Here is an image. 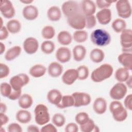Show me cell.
Masks as SVG:
<instances>
[{
  "instance_id": "cell-20",
  "label": "cell",
  "mask_w": 132,
  "mask_h": 132,
  "mask_svg": "<svg viewBox=\"0 0 132 132\" xmlns=\"http://www.w3.org/2000/svg\"><path fill=\"white\" fill-rule=\"evenodd\" d=\"M94 111L98 114H102L107 109V102L103 97H97L94 101L93 104Z\"/></svg>"
},
{
  "instance_id": "cell-37",
  "label": "cell",
  "mask_w": 132,
  "mask_h": 132,
  "mask_svg": "<svg viewBox=\"0 0 132 132\" xmlns=\"http://www.w3.org/2000/svg\"><path fill=\"white\" fill-rule=\"evenodd\" d=\"M55 35V30L54 28L50 25L44 26L41 31V35L42 37L47 40L52 39Z\"/></svg>"
},
{
  "instance_id": "cell-48",
  "label": "cell",
  "mask_w": 132,
  "mask_h": 132,
  "mask_svg": "<svg viewBox=\"0 0 132 132\" xmlns=\"http://www.w3.org/2000/svg\"><path fill=\"white\" fill-rule=\"evenodd\" d=\"M41 131L42 132H57V129L56 127L52 124H47L43 126L41 129Z\"/></svg>"
},
{
  "instance_id": "cell-9",
  "label": "cell",
  "mask_w": 132,
  "mask_h": 132,
  "mask_svg": "<svg viewBox=\"0 0 132 132\" xmlns=\"http://www.w3.org/2000/svg\"><path fill=\"white\" fill-rule=\"evenodd\" d=\"M67 22L72 28L78 30H81L86 27V19L81 13L74 14L67 18Z\"/></svg>"
},
{
  "instance_id": "cell-34",
  "label": "cell",
  "mask_w": 132,
  "mask_h": 132,
  "mask_svg": "<svg viewBox=\"0 0 132 132\" xmlns=\"http://www.w3.org/2000/svg\"><path fill=\"white\" fill-rule=\"evenodd\" d=\"M80 128L82 132H97L100 131L98 127L95 124L93 120L89 119V120L82 125H80Z\"/></svg>"
},
{
  "instance_id": "cell-3",
  "label": "cell",
  "mask_w": 132,
  "mask_h": 132,
  "mask_svg": "<svg viewBox=\"0 0 132 132\" xmlns=\"http://www.w3.org/2000/svg\"><path fill=\"white\" fill-rule=\"evenodd\" d=\"M109 110L113 119L117 122H123L127 117V111L122 104L118 101H114L109 105Z\"/></svg>"
},
{
  "instance_id": "cell-53",
  "label": "cell",
  "mask_w": 132,
  "mask_h": 132,
  "mask_svg": "<svg viewBox=\"0 0 132 132\" xmlns=\"http://www.w3.org/2000/svg\"><path fill=\"white\" fill-rule=\"evenodd\" d=\"M27 130L28 132H39L40 131L39 128L34 125H29L27 127Z\"/></svg>"
},
{
  "instance_id": "cell-25",
  "label": "cell",
  "mask_w": 132,
  "mask_h": 132,
  "mask_svg": "<svg viewBox=\"0 0 132 132\" xmlns=\"http://www.w3.org/2000/svg\"><path fill=\"white\" fill-rule=\"evenodd\" d=\"M46 71V68L42 64H37L33 65L29 69V74L35 78L43 76Z\"/></svg>"
},
{
  "instance_id": "cell-6",
  "label": "cell",
  "mask_w": 132,
  "mask_h": 132,
  "mask_svg": "<svg viewBox=\"0 0 132 132\" xmlns=\"http://www.w3.org/2000/svg\"><path fill=\"white\" fill-rule=\"evenodd\" d=\"M120 43L122 51L125 53H131L132 30L130 29H125L120 35Z\"/></svg>"
},
{
  "instance_id": "cell-27",
  "label": "cell",
  "mask_w": 132,
  "mask_h": 132,
  "mask_svg": "<svg viewBox=\"0 0 132 132\" xmlns=\"http://www.w3.org/2000/svg\"><path fill=\"white\" fill-rule=\"evenodd\" d=\"M57 40L60 44L68 45L71 43L72 41V37L69 31L63 30L59 32L57 36Z\"/></svg>"
},
{
  "instance_id": "cell-42",
  "label": "cell",
  "mask_w": 132,
  "mask_h": 132,
  "mask_svg": "<svg viewBox=\"0 0 132 132\" xmlns=\"http://www.w3.org/2000/svg\"><path fill=\"white\" fill-rule=\"evenodd\" d=\"M89 119L90 118L88 114L85 112H80L78 113L75 118L76 122L79 125H82L87 122Z\"/></svg>"
},
{
  "instance_id": "cell-57",
  "label": "cell",
  "mask_w": 132,
  "mask_h": 132,
  "mask_svg": "<svg viewBox=\"0 0 132 132\" xmlns=\"http://www.w3.org/2000/svg\"><path fill=\"white\" fill-rule=\"evenodd\" d=\"M34 1L32 0H21L20 2L22 3L23 4H30L31 3L33 2Z\"/></svg>"
},
{
  "instance_id": "cell-56",
  "label": "cell",
  "mask_w": 132,
  "mask_h": 132,
  "mask_svg": "<svg viewBox=\"0 0 132 132\" xmlns=\"http://www.w3.org/2000/svg\"><path fill=\"white\" fill-rule=\"evenodd\" d=\"M5 51V46L4 43L1 42L0 43V54L2 55Z\"/></svg>"
},
{
  "instance_id": "cell-32",
  "label": "cell",
  "mask_w": 132,
  "mask_h": 132,
  "mask_svg": "<svg viewBox=\"0 0 132 132\" xmlns=\"http://www.w3.org/2000/svg\"><path fill=\"white\" fill-rule=\"evenodd\" d=\"M129 70L125 68H120L117 70L115 73V78L120 82L126 81L129 78Z\"/></svg>"
},
{
  "instance_id": "cell-1",
  "label": "cell",
  "mask_w": 132,
  "mask_h": 132,
  "mask_svg": "<svg viewBox=\"0 0 132 132\" xmlns=\"http://www.w3.org/2000/svg\"><path fill=\"white\" fill-rule=\"evenodd\" d=\"M113 69L111 65L104 63L94 70L91 75L92 81L100 82L109 78L112 74Z\"/></svg>"
},
{
  "instance_id": "cell-15",
  "label": "cell",
  "mask_w": 132,
  "mask_h": 132,
  "mask_svg": "<svg viewBox=\"0 0 132 132\" xmlns=\"http://www.w3.org/2000/svg\"><path fill=\"white\" fill-rule=\"evenodd\" d=\"M57 60L62 63L68 62L71 58V52L70 50L65 46L59 47L56 52Z\"/></svg>"
},
{
  "instance_id": "cell-26",
  "label": "cell",
  "mask_w": 132,
  "mask_h": 132,
  "mask_svg": "<svg viewBox=\"0 0 132 132\" xmlns=\"http://www.w3.org/2000/svg\"><path fill=\"white\" fill-rule=\"evenodd\" d=\"M15 118L20 123L26 124L30 121L31 119V114L30 112L26 110H20L16 112Z\"/></svg>"
},
{
  "instance_id": "cell-21",
  "label": "cell",
  "mask_w": 132,
  "mask_h": 132,
  "mask_svg": "<svg viewBox=\"0 0 132 132\" xmlns=\"http://www.w3.org/2000/svg\"><path fill=\"white\" fill-rule=\"evenodd\" d=\"M47 71L50 76L54 78L58 77L63 72V67L57 62H52L48 65Z\"/></svg>"
},
{
  "instance_id": "cell-41",
  "label": "cell",
  "mask_w": 132,
  "mask_h": 132,
  "mask_svg": "<svg viewBox=\"0 0 132 132\" xmlns=\"http://www.w3.org/2000/svg\"><path fill=\"white\" fill-rule=\"evenodd\" d=\"M12 88L10 84L7 82H2L0 86V91L1 95L4 97H8L11 93Z\"/></svg>"
},
{
  "instance_id": "cell-10",
  "label": "cell",
  "mask_w": 132,
  "mask_h": 132,
  "mask_svg": "<svg viewBox=\"0 0 132 132\" xmlns=\"http://www.w3.org/2000/svg\"><path fill=\"white\" fill-rule=\"evenodd\" d=\"M127 91V86L123 83L119 82L116 84L110 89L109 95L113 100L118 101L124 98Z\"/></svg>"
},
{
  "instance_id": "cell-22",
  "label": "cell",
  "mask_w": 132,
  "mask_h": 132,
  "mask_svg": "<svg viewBox=\"0 0 132 132\" xmlns=\"http://www.w3.org/2000/svg\"><path fill=\"white\" fill-rule=\"evenodd\" d=\"M62 95L59 90L54 89L50 90L47 94V99L52 104L57 105L61 101Z\"/></svg>"
},
{
  "instance_id": "cell-51",
  "label": "cell",
  "mask_w": 132,
  "mask_h": 132,
  "mask_svg": "<svg viewBox=\"0 0 132 132\" xmlns=\"http://www.w3.org/2000/svg\"><path fill=\"white\" fill-rule=\"evenodd\" d=\"M8 32L6 27L3 26L0 28V40H3L6 39L9 36Z\"/></svg>"
},
{
  "instance_id": "cell-30",
  "label": "cell",
  "mask_w": 132,
  "mask_h": 132,
  "mask_svg": "<svg viewBox=\"0 0 132 132\" xmlns=\"http://www.w3.org/2000/svg\"><path fill=\"white\" fill-rule=\"evenodd\" d=\"M105 57L104 52L100 48H94L90 53V58L91 60L96 63L102 62Z\"/></svg>"
},
{
  "instance_id": "cell-13",
  "label": "cell",
  "mask_w": 132,
  "mask_h": 132,
  "mask_svg": "<svg viewBox=\"0 0 132 132\" xmlns=\"http://www.w3.org/2000/svg\"><path fill=\"white\" fill-rule=\"evenodd\" d=\"M23 48L25 52L29 55H32L37 52L39 48V42L34 37L26 38L23 42Z\"/></svg>"
},
{
  "instance_id": "cell-36",
  "label": "cell",
  "mask_w": 132,
  "mask_h": 132,
  "mask_svg": "<svg viewBox=\"0 0 132 132\" xmlns=\"http://www.w3.org/2000/svg\"><path fill=\"white\" fill-rule=\"evenodd\" d=\"M55 48V44L50 40H46L43 41L41 45V50L45 54H52Z\"/></svg>"
},
{
  "instance_id": "cell-55",
  "label": "cell",
  "mask_w": 132,
  "mask_h": 132,
  "mask_svg": "<svg viewBox=\"0 0 132 132\" xmlns=\"http://www.w3.org/2000/svg\"><path fill=\"white\" fill-rule=\"evenodd\" d=\"M131 76H129V78L127 79V80L126 81V85L128 86V87L130 89L132 87V81H131Z\"/></svg>"
},
{
  "instance_id": "cell-17",
  "label": "cell",
  "mask_w": 132,
  "mask_h": 132,
  "mask_svg": "<svg viewBox=\"0 0 132 132\" xmlns=\"http://www.w3.org/2000/svg\"><path fill=\"white\" fill-rule=\"evenodd\" d=\"M78 79L76 69H70L66 70L62 76V82L67 85H72Z\"/></svg>"
},
{
  "instance_id": "cell-7",
  "label": "cell",
  "mask_w": 132,
  "mask_h": 132,
  "mask_svg": "<svg viewBox=\"0 0 132 132\" xmlns=\"http://www.w3.org/2000/svg\"><path fill=\"white\" fill-rule=\"evenodd\" d=\"M116 7L118 15L123 19L129 18L131 14V8L127 0H119L116 2Z\"/></svg>"
},
{
  "instance_id": "cell-44",
  "label": "cell",
  "mask_w": 132,
  "mask_h": 132,
  "mask_svg": "<svg viewBox=\"0 0 132 132\" xmlns=\"http://www.w3.org/2000/svg\"><path fill=\"white\" fill-rule=\"evenodd\" d=\"M117 2L116 1H107L105 0H97L95 2L96 5V6L101 9H106L109 8L111 4L112 3Z\"/></svg>"
},
{
  "instance_id": "cell-18",
  "label": "cell",
  "mask_w": 132,
  "mask_h": 132,
  "mask_svg": "<svg viewBox=\"0 0 132 132\" xmlns=\"http://www.w3.org/2000/svg\"><path fill=\"white\" fill-rule=\"evenodd\" d=\"M23 17L28 21H32L37 18L39 14L38 8L33 5L25 6L22 11Z\"/></svg>"
},
{
  "instance_id": "cell-39",
  "label": "cell",
  "mask_w": 132,
  "mask_h": 132,
  "mask_svg": "<svg viewBox=\"0 0 132 132\" xmlns=\"http://www.w3.org/2000/svg\"><path fill=\"white\" fill-rule=\"evenodd\" d=\"M77 72V75H78V79L79 80H83L86 79L89 74V71L88 68L84 65H80L76 69Z\"/></svg>"
},
{
  "instance_id": "cell-4",
  "label": "cell",
  "mask_w": 132,
  "mask_h": 132,
  "mask_svg": "<svg viewBox=\"0 0 132 132\" xmlns=\"http://www.w3.org/2000/svg\"><path fill=\"white\" fill-rule=\"evenodd\" d=\"M35 119L36 123L39 125L47 124L50 120V116L47 107L44 104L37 105L34 110Z\"/></svg>"
},
{
  "instance_id": "cell-40",
  "label": "cell",
  "mask_w": 132,
  "mask_h": 132,
  "mask_svg": "<svg viewBox=\"0 0 132 132\" xmlns=\"http://www.w3.org/2000/svg\"><path fill=\"white\" fill-rule=\"evenodd\" d=\"M52 123L57 127H61L64 125L65 122V118L64 116L61 113H55L52 119Z\"/></svg>"
},
{
  "instance_id": "cell-14",
  "label": "cell",
  "mask_w": 132,
  "mask_h": 132,
  "mask_svg": "<svg viewBox=\"0 0 132 132\" xmlns=\"http://www.w3.org/2000/svg\"><path fill=\"white\" fill-rule=\"evenodd\" d=\"M81 13L85 16L93 15L96 11V6L95 3L90 0H84L80 3Z\"/></svg>"
},
{
  "instance_id": "cell-50",
  "label": "cell",
  "mask_w": 132,
  "mask_h": 132,
  "mask_svg": "<svg viewBox=\"0 0 132 132\" xmlns=\"http://www.w3.org/2000/svg\"><path fill=\"white\" fill-rule=\"evenodd\" d=\"M22 91L21 90H14L12 89L11 93L9 95V96L8 97V98L12 101H14L16 100L19 99L20 96H21Z\"/></svg>"
},
{
  "instance_id": "cell-29",
  "label": "cell",
  "mask_w": 132,
  "mask_h": 132,
  "mask_svg": "<svg viewBox=\"0 0 132 132\" xmlns=\"http://www.w3.org/2000/svg\"><path fill=\"white\" fill-rule=\"evenodd\" d=\"M18 100L19 106L24 109L30 108L33 103L32 98L28 94H24L22 95Z\"/></svg>"
},
{
  "instance_id": "cell-38",
  "label": "cell",
  "mask_w": 132,
  "mask_h": 132,
  "mask_svg": "<svg viewBox=\"0 0 132 132\" xmlns=\"http://www.w3.org/2000/svg\"><path fill=\"white\" fill-rule=\"evenodd\" d=\"M73 38L76 42L83 43L88 39V33L85 30H76L73 33Z\"/></svg>"
},
{
  "instance_id": "cell-49",
  "label": "cell",
  "mask_w": 132,
  "mask_h": 132,
  "mask_svg": "<svg viewBox=\"0 0 132 132\" xmlns=\"http://www.w3.org/2000/svg\"><path fill=\"white\" fill-rule=\"evenodd\" d=\"M78 130V127L75 123H68L65 127V131L66 132H77Z\"/></svg>"
},
{
  "instance_id": "cell-52",
  "label": "cell",
  "mask_w": 132,
  "mask_h": 132,
  "mask_svg": "<svg viewBox=\"0 0 132 132\" xmlns=\"http://www.w3.org/2000/svg\"><path fill=\"white\" fill-rule=\"evenodd\" d=\"M0 119H1V124L2 126L7 124L9 121V118L7 115L5 114V113H0Z\"/></svg>"
},
{
  "instance_id": "cell-23",
  "label": "cell",
  "mask_w": 132,
  "mask_h": 132,
  "mask_svg": "<svg viewBox=\"0 0 132 132\" xmlns=\"http://www.w3.org/2000/svg\"><path fill=\"white\" fill-rule=\"evenodd\" d=\"M72 53L74 60L79 62L85 58L86 55V49L81 45H77L73 48Z\"/></svg>"
},
{
  "instance_id": "cell-33",
  "label": "cell",
  "mask_w": 132,
  "mask_h": 132,
  "mask_svg": "<svg viewBox=\"0 0 132 132\" xmlns=\"http://www.w3.org/2000/svg\"><path fill=\"white\" fill-rule=\"evenodd\" d=\"M74 101L73 96L72 95H66L62 96L60 102L56 106L59 109H64L74 106Z\"/></svg>"
},
{
  "instance_id": "cell-35",
  "label": "cell",
  "mask_w": 132,
  "mask_h": 132,
  "mask_svg": "<svg viewBox=\"0 0 132 132\" xmlns=\"http://www.w3.org/2000/svg\"><path fill=\"white\" fill-rule=\"evenodd\" d=\"M111 26L115 32L119 33L126 29V23L123 19L118 18L113 21Z\"/></svg>"
},
{
  "instance_id": "cell-8",
  "label": "cell",
  "mask_w": 132,
  "mask_h": 132,
  "mask_svg": "<svg viewBox=\"0 0 132 132\" xmlns=\"http://www.w3.org/2000/svg\"><path fill=\"white\" fill-rule=\"evenodd\" d=\"M29 82V78L24 73L19 74L12 77L9 81L12 88L14 90H21L22 88Z\"/></svg>"
},
{
  "instance_id": "cell-24",
  "label": "cell",
  "mask_w": 132,
  "mask_h": 132,
  "mask_svg": "<svg viewBox=\"0 0 132 132\" xmlns=\"http://www.w3.org/2000/svg\"><path fill=\"white\" fill-rule=\"evenodd\" d=\"M48 19L52 22L58 21L61 17V11L60 9L56 6L51 7L47 11Z\"/></svg>"
},
{
  "instance_id": "cell-54",
  "label": "cell",
  "mask_w": 132,
  "mask_h": 132,
  "mask_svg": "<svg viewBox=\"0 0 132 132\" xmlns=\"http://www.w3.org/2000/svg\"><path fill=\"white\" fill-rule=\"evenodd\" d=\"M7 106L3 103H1V113H5L7 111Z\"/></svg>"
},
{
  "instance_id": "cell-28",
  "label": "cell",
  "mask_w": 132,
  "mask_h": 132,
  "mask_svg": "<svg viewBox=\"0 0 132 132\" xmlns=\"http://www.w3.org/2000/svg\"><path fill=\"white\" fill-rule=\"evenodd\" d=\"M21 53V47L15 45L10 48L5 55V58L7 61H12L18 57Z\"/></svg>"
},
{
  "instance_id": "cell-12",
  "label": "cell",
  "mask_w": 132,
  "mask_h": 132,
  "mask_svg": "<svg viewBox=\"0 0 132 132\" xmlns=\"http://www.w3.org/2000/svg\"><path fill=\"white\" fill-rule=\"evenodd\" d=\"M0 11L6 19H11L15 15V9L10 1L2 0L0 2Z\"/></svg>"
},
{
  "instance_id": "cell-45",
  "label": "cell",
  "mask_w": 132,
  "mask_h": 132,
  "mask_svg": "<svg viewBox=\"0 0 132 132\" xmlns=\"http://www.w3.org/2000/svg\"><path fill=\"white\" fill-rule=\"evenodd\" d=\"M10 73V69L6 64L0 63V78L2 79L8 76Z\"/></svg>"
},
{
  "instance_id": "cell-5",
  "label": "cell",
  "mask_w": 132,
  "mask_h": 132,
  "mask_svg": "<svg viewBox=\"0 0 132 132\" xmlns=\"http://www.w3.org/2000/svg\"><path fill=\"white\" fill-rule=\"evenodd\" d=\"M62 11L68 18L74 14L81 13L80 4L74 1H68L64 2L61 6Z\"/></svg>"
},
{
  "instance_id": "cell-46",
  "label": "cell",
  "mask_w": 132,
  "mask_h": 132,
  "mask_svg": "<svg viewBox=\"0 0 132 132\" xmlns=\"http://www.w3.org/2000/svg\"><path fill=\"white\" fill-rule=\"evenodd\" d=\"M9 132H22L23 130L21 126L16 123H10L7 128Z\"/></svg>"
},
{
  "instance_id": "cell-11",
  "label": "cell",
  "mask_w": 132,
  "mask_h": 132,
  "mask_svg": "<svg viewBox=\"0 0 132 132\" xmlns=\"http://www.w3.org/2000/svg\"><path fill=\"white\" fill-rule=\"evenodd\" d=\"M72 96L74 98V106L75 107L88 105L91 101L90 95L87 93L75 92L72 93Z\"/></svg>"
},
{
  "instance_id": "cell-31",
  "label": "cell",
  "mask_w": 132,
  "mask_h": 132,
  "mask_svg": "<svg viewBox=\"0 0 132 132\" xmlns=\"http://www.w3.org/2000/svg\"><path fill=\"white\" fill-rule=\"evenodd\" d=\"M6 28L9 32L15 34L19 32L21 30V24L18 20H10L7 23Z\"/></svg>"
},
{
  "instance_id": "cell-43",
  "label": "cell",
  "mask_w": 132,
  "mask_h": 132,
  "mask_svg": "<svg viewBox=\"0 0 132 132\" xmlns=\"http://www.w3.org/2000/svg\"><path fill=\"white\" fill-rule=\"evenodd\" d=\"M86 27L88 29L93 28L96 24V19L94 15L85 16Z\"/></svg>"
},
{
  "instance_id": "cell-16",
  "label": "cell",
  "mask_w": 132,
  "mask_h": 132,
  "mask_svg": "<svg viewBox=\"0 0 132 132\" xmlns=\"http://www.w3.org/2000/svg\"><path fill=\"white\" fill-rule=\"evenodd\" d=\"M95 17L100 24L104 25H107L111 21V11L109 8L101 9L97 12Z\"/></svg>"
},
{
  "instance_id": "cell-19",
  "label": "cell",
  "mask_w": 132,
  "mask_h": 132,
  "mask_svg": "<svg viewBox=\"0 0 132 132\" xmlns=\"http://www.w3.org/2000/svg\"><path fill=\"white\" fill-rule=\"evenodd\" d=\"M119 63L128 70L132 69V54L130 53L123 52L118 57Z\"/></svg>"
},
{
  "instance_id": "cell-47",
  "label": "cell",
  "mask_w": 132,
  "mask_h": 132,
  "mask_svg": "<svg viewBox=\"0 0 132 132\" xmlns=\"http://www.w3.org/2000/svg\"><path fill=\"white\" fill-rule=\"evenodd\" d=\"M124 105L126 109L132 110V94H129L126 96L124 101Z\"/></svg>"
},
{
  "instance_id": "cell-2",
  "label": "cell",
  "mask_w": 132,
  "mask_h": 132,
  "mask_svg": "<svg viewBox=\"0 0 132 132\" xmlns=\"http://www.w3.org/2000/svg\"><path fill=\"white\" fill-rule=\"evenodd\" d=\"M92 42L98 46H106L110 44L111 38L108 31L103 29H96L91 34Z\"/></svg>"
}]
</instances>
